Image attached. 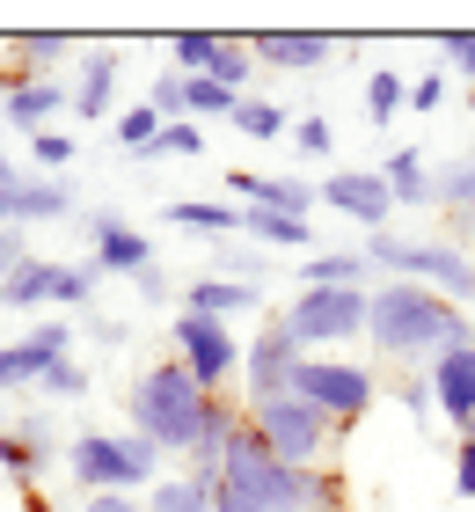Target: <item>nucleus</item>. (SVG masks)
Masks as SVG:
<instances>
[{
  "label": "nucleus",
  "instance_id": "6ab92c4d",
  "mask_svg": "<svg viewBox=\"0 0 475 512\" xmlns=\"http://www.w3.org/2000/svg\"><path fill=\"white\" fill-rule=\"evenodd\" d=\"M117 66H125V52H117V44H81L74 74H66V110H74V118H110Z\"/></svg>",
  "mask_w": 475,
  "mask_h": 512
},
{
  "label": "nucleus",
  "instance_id": "ddd939ff",
  "mask_svg": "<svg viewBox=\"0 0 475 512\" xmlns=\"http://www.w3.org/2000/svg\"><path fill=\"white\" fill-rule=\"evenodd\" d=\"M52 461H59V439H52V417L44 410L0 425V476H8L15 491H37V483L52 476Z\"/></svg>",
  "mask_w": 475,
  "mask_h": 512
},
{
  "label": "nucleus",
  "instance_id": "7c9ffc66",
  "mask_svg": "<svg viewBox=\"0 0 475 512\" xmlns=\"http://www.w3.org/2000/svg\"><path fill=\"white\" fill-rule=\"evenodd\" d=\"M198 154H205V132L190 125V118H169V125L154 132V147L139 154V161H198Z\"/></svg>",
  "mask_w": 475,
  "mask_h": 512
},
{
  "label": "nucleus",
  "instance_id": "f03ea898",
  "mask_svg": "<svg viewBox=\"0 0 475 512\" xmlns=\"http://www.w3.org/2000/svg\"><path fill=\"white\" fill-rule=\"evenodd\" d=\"M220 491L264 505V512H329V505H344V483H337L329 461H322V469H293V461H278L249 425L234 432V447H227Z\"/></svg>",
  "mask_w": 475,
  "mask_h": 512
},
{
  "label": "nucleus",
  "instance_id": "cd10ccee",
  "mask_svg": "<svg viewBox=\"0 0 475 512\" xmlns=\"http://www.w3.org/2000/svg\"><path fill=\"white\" fill-rule=\"evenodd\" d=\"M139 505H147V512H212V505H220V491H212V483H198V476H183V469H169Z\"/></svg>",
  "mask_w": 475,
  "mask_h": 512
},
{
  "label": "nucleus",
  "instance_id": "a211bd4d",
  "mask_svg": "<svg viewBox=\"0 0 475 512\" xmlns=\"http://www.w3.org/2000/svg\"><path fill=\"white\" fill-rule=\"evenodd\" d=\"M227 205H256V213H293L307 220L315 213V183L307 176H264V169H227Z\"/></svg>",
  "mask_w": 475,
  "mask_h": 512
},
{
  "label": "nucleus",
  "instance_id": "79ce46f5",
  "mask_svg": "<svg viewBox=\"0 0 475 512\" xmlns=\"http://www.w3.org/2000/svg\"><path fill=\"white\" fill-rule=\"evenodd\" d=\"M446 103V74H424V81H410V110H439Z\"/></svg>",
  "mask_w": 475,
  "mask_h": 512
},
{
  "label": "nucleus",
  "instance_id": "0eeeda50",
  "mask_svg": "<svg viewBox=\"0 0 475 512\" xmlns=\"http://www.w3.org/2000/svg\"><path fill=\"white\" fill-rule=\"evenodd\" d=\"M293 395H300V403H315L337 432H351V425L373 410L380 381L366 374L359 359H344V352H307V359L293 366Z\"/></svg>",
  "mask_w": 475,
  "mask_h": 512
},
{
  "label": "nucleus",
  "instance_id": "c756f323",
  "mask_svg": "<svg viewBox=\"0 0 475 512\" xmlns=\"http://www.w3.org/2000/svg\"><path fill=\"white\" fill-rule=\"evenodd\" d=\"M249 74H256L249 37H220V44H212V66H205L198 81H220V88H234V96H249Z\"/></svg>",
  "mask_w": 475,
  "mask_h": 512
},
{
  "label": "nucleus",
  "instance_id": "58836bf2",
  "mask_svg": "<svg viewBox=\"0 0 475 512\" xmlns=\"http://www.w3.org/2000/svg\"><path fill=\"white\" fill-rule=\"evenodd\" d=\"M439 66L454 81H475V30H446L439 37Z\"/></svg>",
  "mask_w": 475,
  "mask_h": 512
},
{
  "label": "nucleus",
  "instance_id": "a878e982",
  "mask_svg": "<svg viewBox=\"0 0 475 512\" xmlns=\"http://www.w3.org/2000/svg\"><path fill=\"white\" fill-rule=\"evenodd\" d=\"M242 242L249 249H293V256H315V227L293 220V213H242Z\"/></svg>",
  "mask_w": 475,
  "mask_h": 512
},
{
  "label": "nucleus",
  "instance_id": "e433bc0d",
  "mask_svg": "<svg viewBox=\"0 0 475 512\" xmlns=\"http://www.w3.org/2000/svg\"><path fill=\"white\" fill-rule=\"evenodd\" d=\"M220 278H242V286H264V249H249L242 235L220 242Z\"/></svg>",
  "mask_w": 475,
  "mask_h": 512
},
{
  "label": "nucleus",
  "instance_id": "f8f14e48",
  "mask_svg": "<svg viewBox=\"0 0 475 512\" xmlns=\"http://www.w3.org/2000/svg\"><path fill=\"white\" fill-rule=\"evenodd\" d=\"M300 359H307V352L285 337V322L271 315L264 330L242 344V403H271V395H285V388H293V366H300Z\"/></svg>",
  "mask_w": 475,
  "mask_h": 512
},
{
  "label": "nucleus",
  "instance_id": "4c0bfd02",
  "mask_svg": "<svg viewBox=\"0 0 475 512\" xmlns=\"http://www.w3.org/2000/svg\"><path fill=\"white\" fill-rule=\"evenodd\" d=\"M293 147L307 161H329V154H337V125H329V118H293Z\"/></svg>",
  "mask_w": 475,
  "mask_h": 512
},
{
  "label": "nucleus",
  "instance_id": "ea45409f",
  "mask_svg": "<svg viewBox=\"0 0 475 512\" xmlns=\"http://www.w3.org/2000/svg\"><path fill=\"white\" fill-rule=\"evenodd\" d=\"M132 293H139V300H147V308H169V300H176V278H169V271H161V264H147V271H139V278H132Z\"/></svg>",
  "mask_w": 475,
  "mask_h": 512
},
{
  "label": "nucleus",
  "instance_id": "2f4dec72",
  "mask_svg": "<svg viewBox=\"0 0 475 512\" xmlns=\"http://www.w3.org/2000/svg\"><path fill=\"white\" fill-rule=\"evenodd\" d=\"M161 125H169V118H161L154 103H132V110H117V125H110V139H117V147H125V154H147Z\"/></svg>",
  "mask_w": 475,
  "mask_h": 512
},
{
  "label": "nucleus",
  "instance_id": "7ed1b4c3",
  "mask_svg": "<svg viewBox=\"0 0 475 512\" xmlns=\"http://www.w3.org/2000/svg\"><path fill=\"white\" fill-rule=\"evenodd\" d=\"M205 410H212V395L190 381L176 359H154L147 374L125 388V432H139L161 461H169V454L183 461V454H190V439H198Z\"/></svg>",
  "mask_w": 475,
  "mask_h": 512
},
{
  "label": "nucleus",
  "instance_id": "20e7f679",
  "mask_svg": "<svg viewBox=\"0 0 475 512\" xmlns=\"http://www.w3.org/2000/svg\"><path fill=\"white\" fill-rule=\"evenodd\" d=\"M373 278H410V286H432L439 300H454V308L468 315L475 308V256L461 242H417V235H395V227H380V235L359 242Z\"/></svg>",
  "mask_w": 475,
  "mask_h": 512
},
{
  "label": "nucleus",
  "instance_id": "5701e85b",
  "mask_svg": "<svg viewBox=\"0 0 475 512\" xmlns=\"http://www.w3.org/2000/svg\"><path fill=\"white\" fill-rule=\"evenodd\" d=\"M293 286H351V293H373L380 278L366 264V249H315V256H300Z\"/></svg>",
  "mask_w": 475,
  "mask_h": 512
},
{
  "label": "nucleus",
  "instance_id": "4468645a",
  "mask_svg": "<svg viewBox=\"0 0 475 512\" xmlns=\"http://www.w3.org/2000/svg\"><path fill=\"white\" fill-rule=\"evenodd\" d=\"M52 220H74V183L66 176H8L0 183V227L22 235V227H52Z\"/></svg>",
  "mask_w": 475,
  "mask_h": 512
},
{
  "label": "nucleus",
  "instance_id": "f704fd0d",
  "mask_svg": "<svg viewBox=\"0 0 475 512\" xmlns=\"http://www.w3.org/2000/svg\"><path fill=\"white\" fill-rule=\"evenodd\" d=\"M30 154H37V169H44V176H66V169L81 161V139H74V132H37V139H30Z\"/></svg>",
  "mask_w": 475,
  "mask_h": 512
},
{
  "label": "nucleus",
  "instance_id": "c85d7f7f",
  "mask_svg": "<svg viewBox=\"0 0 475 512\" xmlns=\"http://www.w3.org/2000/svg\"><path fill=\"white\" fill-rule=\"evenodd\" d=\"M227 125L242 132V139H285V132H293V118H285V103H271V96H234Z\"/></svg>",
  "mask_w": 475,
  "mask_h": 512
},
{
  "label": "nucleus",
  "instance_id": "9d476101",
  "mask_svg": "<svg viewBox=\"0 0 475 512\" xmlns=\"http://www.w3.org/2000/svg\"><path fill=\"white\" fill-rule=\"evenodd\" d=\"M0 308L88 315V308H95V271H88V264H59V256H22V271L0 278Z\"/></svg>",
  "mask_w": 475,
  "mask_h": 512
},
{
  "label": "nucleus",
  "instance_id": "8fccbe9b",
  "mask_svg": "<svg viewBox=\"0 0 475 512\" xmlns=\"http://www.w3.org/2000/svg\"><path fill=\"white\" fill-rule=\"evenodd\" d=\"M329 512H351V505H329Z\"/></svg>",
  "mask_w": 475,
  "mask_h": 512
},
{
  "label": "nucleus",
  "instance_id": "393cba45",
  "mask_svg": "<svg viewBox=\"0 0 475 512\" xmlns=\"http://www.w3.org/2000/svg\"><path fill=\"white\" fill-rule=\"evenodd\" d=\"M432 205L446 213V227L475 235V154H461L454 169H432Z\"/></svg>",
  "mask_w": 475,
  "mask_h": 512
},
{
  "label": "nucleus",
  "instance_id": "f257e3e1",
  "mask_svg": "<svg viewBox=\"0 0 475 512\" xmlns=\"http://www.w3.org/2000/svg\"><path fill=\"white\" fill-rule=\"evenodd\" d=\"M468 315L454 308V300H439L432 286H410V278H380V286L366 293V344L380 359H402V366H432L446 359L454 344H468Z\"/></svg>",
  "mask_w": 475,
  "mask_h": 512
},
{
  "label": "nucleus",
  "instance_id": "6e6552de",
  "mask_svg": "<svg viewBox=\"0 0 475 512\" xmlns=\"http://www.w3.org/2000/svg\"><path fill=\"white\" fill-rule=\"evenodd\" d=\"M278 322H285V337H293L300 352L359 344V337H366V293H351V286H300V293L278 308Z\"/></svg>",
  "mask_w": 475,
  "mask_h": 512
},
{
  "label": "nucleus",
  "instance_id": "49530a36",
  "mask_svg": "<svg viewBox=\"0 0 475 512\" xmlns=\"http://www.w3.org/2000/svg\"><path fill=\"white\" fill-rule=\"evenodd\" d=\"M81 512H147L139 498H81Z\"/></svg>",
  "mask_w": 475,
  "mask_h": 512
},
{
  "label": "nucleus",
  "instance_id": "2eb2a0df",
  "mask_svg": "<svg viewBox=\"0 0 475 512\" xmlns=\"http://www.w3.org/2000/svg\"><path fill=\"white\" fill-rule=\"evenodd\" d=\"M315 205L344 213L351 227H366V235H380V227L395 220V198H388V183H380V169H329L315 183Z\"/></svg>",
  "mask_w": 475,
  "mask_h": 512
},
{
  "label": "nucleus",
  "instance_id": "72a5a7b5",
  "mask_svg": "<svg viewBox=\"0 0 475 512\" xmlns=\"http://www.w3.org/2000/svg\"><path fill=\"white\" fill-rule=\"evenodd\" d=\"M234 110V88H220V81H183V118L198 125V118H227Z\"/></svg>",
  "mask_w": 475,
  "mask_h": 512
},
{
  "label": "nucleus",
  "instance_id": "a19ab883",
  "mask_svg": "<svg viewBox=\"0 0 475 512\" xmlns=\"http://www.w3.org/2000/svg\"><path fill=\"white\" fill-rule=\"evenodd\" d=\"M147 103L161 110V118H183V74H176V66H161V81H154Z\"/></svg>",
  "mask_w": 475,
  "mask_h": 512
},
{
  "label": "nucleus",
  "instance_id": "423d86ee",
  "mask_svg": "<svg viewBox=\"0 0 475 512\" xmlns=\"http://www.w3.org/2000/svg\"><path fill=\"white\" fill-rule=\"evenodd\" d=\"M242 425L264 439V447L278 461H293V469H322V454H329V439H337V425L315 410V403H300L293 388L271 395V403H242Z\"/></svg>",
  "mask_w": 475,
  "mask_h": 512
},
{
  "label": "nucleus",
  "instance_id": "9b49d317",
  "mask_svg": "<svg viewBox=\"0 0 475 512\" xmlns=\"http://www.w3.org/2000/svg\"><path fill=\"white\" fill-rule=\"evenodd\" d=\"M59 359H74V322H66V315H44L37 330H22L15 344H0V395L37 388Z\"/></svg>",
  "mask_w": 475,
  "mask_h": 512
},
{
  "label": "nucleus",
  "instance_id": "de8ad7c7",
  "mask_svg": "<svg viewBox=\"0 0 475 512\" xmlns=\"http://www.w3.org/2000/svg\"><path fill=\"white\" fill-rule=\"evenodd\" d=\"M212 512H264V505H249V498H227V491H220V505H212Z\"/></svg>",
  "mask_w": 475,
  "mask_h": 512
},
{
  "label": "nucleus",
  "instance_id": "09e8293b",
  "mask_svg": "<svg viewBox=\"0 0 475 512\" xmlns=\"http://www.w3.org/2000/svg\"><path fill=\"white\" fill-rule=\"evenodd\" d=\"M8 176H22V169H15V161H8V154H0V183H8Z\"/></svg>",
  "mask_w": 475,
  "mask_h": 512
},
{
  "label": "nucleus",
  "instance_id": "aec40b11",
  "mask_svg": "<svg viewBox=\"0 0 475 512\" xmlns=\"http://www.w3.org/2000/svg\"><path fill=\"white\" fill-rule=\"evenodd\" d=\"M329 52H337V37H322V30H264V37H249V59L271 66V74H315Z\"/></svg>",
  "mask_w": 475,
  "mask_h": 512
},
{
  "label": "nucleus",
  "instance_id": "473e14b6",
  "mask_svg": "<svg viewBox=\"0 0 475 512\" xmlns=\"http://www.w3.org/2000/svg\"><path fill=\"white\" fill-rule=\"evenodd\" d=\"M402 103H410V81L380 66V74L366 81V118H373V125H395V118H402Z\"/></svg>",
  "mask_w": 475,
  "mask_h": 512
},
{
  "label": "nucleus",
  "instance_id": "1a4fd4ad",
  "mask_svg": "<svg viewBox=\"0 0 475 512\" xmlns=\"http://www.w3.org/2000/svg\"><path fill=\"white\" fill-rule=\"evenodd\" d=\"M169 344H176V366L190 381H198L205 395H227V388H242V344H234V322H212V315H190V308H176V330H169Z\"/></svg>",
  "mask_w": 475,
  "mask_h": 512
},
{
  "label": "nucleus",
  "instance_id": "bb28decb",
  "mask_svg": "<svg viewBox=\"0 0 475 512\" xmlns=\"http://www.w3.org/2000/svg\"><path fill=\"white\" fill-rule=\"evenodd\" d=\"M380 183H388L395 213L402 205H432V161H424L417 147H395L388 161H380Z\"/></svg>",
  "mask_w": 475,
  "mask_h": 512
},
{
  "label": "nucleus",
  "instance_id": "37998d69",
  "mask_svg": "<svg viewBox=\"0 0 475 512\" xmlns=\"http://www.w3.org/2000/svg\"><path fill=\"white\" fill-rule=\"evenodd\" d=\"M402 410H410L417 425L432 417V388H424V374H410V381H402Z\"/></svg>",
  "mask_w": 475,
  "mask_h": 512
},
{
  "label": "nucleus",
  "instance_id": "c9c22d12",
  "mask_svg": "<svg viewBox=\"0 0 475 512\" xmlns=\"http://www.w3.org/2000/svg\"><path fill=\"white\" fill-rule=\"evenodd\" d=\"M37 395H44V403H81V395H88V366L81 359H59L52 374L37 381Z\"/></svg>",
  "mask_w": 475,
  "mask_h": 512
},
{
  "label": "nucleus",
  "instance_id": "3c124183",
  "mask_svg": "<svg viewBox=\"0 0 475 512\" xmlns=\"http://www.w3.org/2000/svg\"><path fill=\"white\" fill-rule=\"evenodd\" d=\"M461 439H475V425H468V432H461Z\"/></svg>",
  "mask_w": 475,
  "mask_h": 512
},
{
  "label": "nucleus",
  "instance_id": "dca6fc26",
  "mask_svg": "<svg viewBox=\"0 0 475 512\" xmlns=\"http://www.w3.org/2000/svg\"><path fill=\"white\" fill-rule=\"evenodd\" d=\"M81 235H88V271H95V278H139L147 264H161L154 242L139 235L125 213H88Z\"/></svg>",
  "mask_w": 475,
  "mask_h": 512
},
{
  "label": "nucleus",
  "instance_id": "c03bdc74",
  "mask_svg": "<svg viewBox=\"0 0 475 512\" xmlns=\"http://www.w3.org/2000/svg\"><path fill=\"white\" fill-rule=\"evenodd\" d=\"M454 491L475 498V439H461V454H454Z\"/></svg>",
  "mask_w": 475,
  "mask_h": 512
},
{
  "label": "nucleus",
  "instance_id": "4be33fe9",
  "mask_svg": "<svg viewBox=\"0 0 475 512\" xmlns=\"http://www.w3.org/2000/svg\"><path fill=\"white\" fill-rule=\"evenodd\" d=\"M183 308H190V315H212V322H234V315H256V308H264V293L242 286V278H220V271H212V278H190V286H183Z\"/></svg>",
  "mask_w": 475,
  "mask_h": 512
},
{
  "label": "nucleus",
  "instance_id": "39448f33",
  "mask_svg": "<svg viewBox=\"0 0 475 512\" xmlns=\"http://www.w3.org/2000/svg\"><path fill=\"white\" fill-rule=\"evenodd\" d=\"M59 469L74 476L88 498H147L154 483L169 476V469H161V454L139 432H81V439H66Z\"/></svg>",
  "mask_w": 475,
  "mask_h": 512
},
{
  "label": "nucleus",
  "instance_id": "a18cd8bd",
  "mask_svg": "<svg viewBox=\"0 0 475 512\" xmlns=\"http://www.w3.org/2000/svg\"><path fill=\"white\" fill-rule=\"evenodd\" d=\"M8 271H22V235H8V227H0V278Z\"/></svg>",
  "mask_w": 475,
  "mask_h": 512
},
{
  "label": "nucleus",
  "instance_id": "b1692460",
  "mask_svg": "<svg viewBox=\"0 0 475 512\" xmlns=\"http://www.w3.org/2000/svg\"><path fill=\"white\" fill-rule=\"evenodd\" d=\"M169 227L205 235V242H234L242 235V205H227V198H169Z\"/></svg>",
  "mask_w": 475,
  "mask_h": 512
},
{
  "label": "nucleus",
  "instance_id": "412c9836",
  "mask_svg": "<svg viewBox=\"0 0 475 512\" xmlns=\"http://www.w3.org/2000/svg\"><path fill=\"white\" fill-rule=\"evenodd\" d=\"M59 110H66V81H8L0 88V118L15 132H59Z\"/></svg>",
  "mask_w": 475,
  "mask_h": 512
},
{
  "label": "nucleus",
  "instance_id": "f3484780",
  "mask_svg": "<svg viewBox=\"0 0 475 512\" xmlns=\"http://www.w3.org/2000/svg\"><path fill=\"white\" fill-rule=\"evenodd\" d=\"M424 388H432V417H446L454 432H468L475 425V337L424 366Z\"/></svg>",
  "mask_w": 475,
  "mask_h": 512
}]
</instances>
